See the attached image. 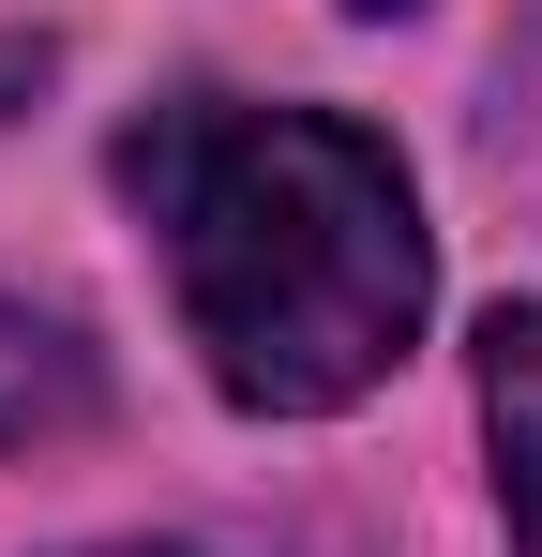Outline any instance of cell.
I'll list each match as a JSON object with an SVG mask.
<instances>
[{
    "label": "cell",
    "instance_id": "obj_1",
    "mask_svg": "<svg viewBox=\"0 0 542 557\" xmlns=\"http://www.w3.org/2000/svg\"><path fill=\"white\" fill-rule=\"evenodd\" d=\"M136 211L167 226L181 332L226 407L257 422H332L422 347V196L392 166V136H361L332 106H226L181 91L121 151Z\"/></svg>",
    "mask_w": 542,
    "mask_h": 557
},
{
    "label": "cell",
    "instance_id": "obj_2",
    "mask_svg": "<svg viewBox=\"0 0 542 557\" xmlns=\"http://www.w3.org/2000/svg\"><path fill=\"white\" fill-rule=\"evenodd\" d=\"M90 407H106V376H90L76 317H30V301H0V453H30V437H76Z\"/></svg>",
    "mask_w": 542,
    "mask_h": 557
},
{
    "label": "cell",
    "instance_id": "obj_3",
    "mask_svg": "<svg viewBox=\"0 0 542 557\" xmlns=\"http://www.w3.org/2000/svg\"><path fill=\"white\" fill-rule=\"evenodd\" d=\"M497 512H513V557H542V422L513 437V467H497Z\"/></svg>",
    "mask_w": 542,
    "mask_h": 557
},
{
    "label": "cell",
    "instance_id": "obj_4",
    "mask_svg": "<svg viewBox=\"0 0 542 557\" xmlns=\"http://www.w3.org/2000/svg\"><path fill=\"white\" fill-rule=\"evenodd\" d=\"M90 557H181V543H90Z\"/></svg>",
    "mask_w": 542,
    "mask_h": 557
},
{
    "label": "cell",
    "instance_id": "obj_5",
    "mask_svg": "<svg viewBox=\"0 0 542 557\" xmlns=\"http://www.w3.org/2000/svg\"><path fill=\"white\" fill-rule=\"evenodd\" d=\"M347 15H407V0H347Z\"/></svg>",
    "mask_w": 542,
    "mask_h": 557
}]
</instances>
